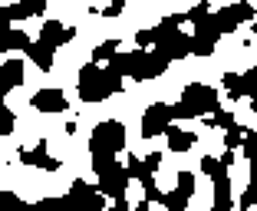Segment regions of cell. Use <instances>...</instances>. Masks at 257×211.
<instances>
[{"mask_svg":"<svg viewBox=\"0 0 257 211\" xmlns=\"http://www.w3.org/2000/svg\"><path fill=\"white\" fill-rule=\"evenodd\" d=\"M37 102H40V109H60L63 99H60V92H40Z\"/></svg>","mask_w":257,"mask_h":211,"instance_id":"obj_1","label":"cell"},{"mask_svg":"<svg viewBox=\"0 0 257 211\" xmlns=\"http://www.w3.org/2000/svg\"><path fill=\"white\" fill-rule=\"evenodd\" d=\"M33 60L43 63V66H50V50H46V46H37V50H33Z\"/></svg>","mask_w":257,"mask_h":211,"instance_id":"obj_2","label":"cell"}]
</instances>
